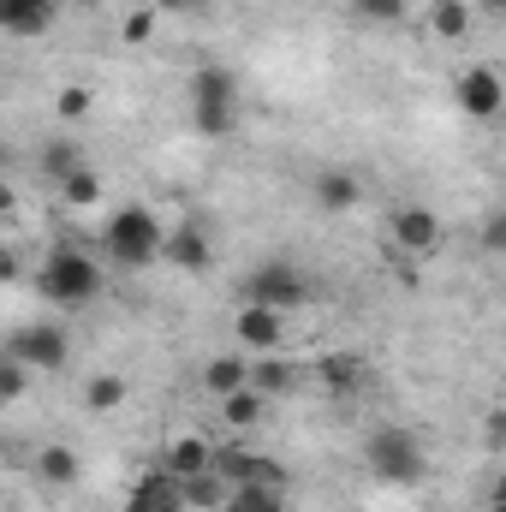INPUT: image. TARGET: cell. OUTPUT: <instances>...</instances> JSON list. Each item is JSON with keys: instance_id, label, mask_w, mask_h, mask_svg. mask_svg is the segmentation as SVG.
Returning <instances> with one entry per match:
<instances>
[{"instance_id": "8fae6325", "label": "cell", "mask_w": 506, "mask_h": 512, "mask_svg": "<svg viewBox=\"0 0 506 512\" xmlns=\"http://www.w3.org/2000/svg\"><path fill=\"white\" fill-rule=\"evenodd\" d=\"M161 262H173V268H185V274H203V268L215 262V245H209V233H203L197 221H179V227L167 233Z\"/></svg>"}, {"instance_id": "ffe728a7", "label": "cell", "mask_w": 506, "mask_h": 512, "mask_svg": "<svg viewBox=\"0 0 506 512\" xmlns=\"http://www.w3.org/2000/svg\"><path fill=\"white\" fill-rule=\"evenodd\" d=\"M78 167H90L78 143H66V137H54V143H42V173H48L54 185H66V179H72Z\"/></svg>"}, {"instance_id": "cb8c5ba5", "label": "cell", "mask_w": 506, "mask_h": 512, "mask_svg": "<svg viewBox=\"0 0 506 512\" xmlns=\"http://www.w3.org/2000/svg\"><path fill=\"white\" fill-rule=\"evenodd\" d=\"M84 405H90V411H120V405H126V376H114V370L90 376V387H84Z\"/></svg>"}, {"instance_id": "3957f363", "label": "cell", "mask_w": 506, "mask_h": 512, "mask_svg": "<svg viewBox=\"0 0 506 512\" xmlns=\"http://www.w3.org/2000/svg\"><path fill=\"white\" fill-rule=\"evenodd\" d=\"M364 459H370V477L376 483H423V471H429V459H423V441L411 435V429H399V423H387L370 435V447H364Z\"/></svg>"}, {"instance_id": "e575fe53", "label": "cell", "mask_w": 506, "mask_h": 512, "mask_svg": "<svg viewBox=\"0 0 506 512\" xmlns=\"http://www.w3.org/2000/svg\"><path fill=\"white\" fill-rule=\"evenodd\" d=\"M489 512H506V501H489Z\"/></svg>"}, {"instance_id": "8d00e7d4", "label": "cell", "mask_w": 506, "mask_h": 512, "mask_svg": "<svg viewBox=\"0 0 506 512\" xmlns=\"http://www.w3.org/2000/svg\"><path fill=\"white\" fill-rule=\"evenodd\" d=\"M78 6H108V0H78Z\"/></svg>"}, {"instance_id": "7a4b0ae2", "label": "cell", "mask_w": 506, "mask_h": 512, "mask_svg": "<svg viewBox=\"0 0 506 512\" xmlns=\"http://www.w3.org/2000/svg\"><path fill=\"white\" fill-rule=\"evenodd\" d=\"M36 286H42L48 304H60V310H84V304L102 292V268H96V256H84L78 245H60V251H48Z\"/></svg>"}, {"instance_id": "1f68e13d", "label": "cell", "mask_w": 506, "mask_h": 512, "mask_svg": "<svg viewBox=\"0 0 506 512\" xmlns=\"http://www.w3.org/2000/svg\"><path fill=\"white\" fill-rule=\"evenodd\" d=\"M477 6V18H506V0H471Z\"/></svg>"}, {"instance_id": "277c9868", "label": "cell", "mask_w": 506, "mask_h": 512, "mask_svg": "<svg viewBox=\"0 0 506 512\" xmlns=\"http://www.w3.org/2000/svg\"><path fill=\"white\" fill-rule=\"evenodd\" d=\"M245 304H274V310H298V304H310V274L292 262V256H268V262H256L251 274H245Z\"/></svg>"}, {"instance_id": "836d02e7", "label": "cell", "mask_w": 506, "mask_h": 512, "mask_svg": "<svg viewBox=\"0 0 506 512\" xmlns=\"http://www.w3.org/2000/svg\"><path fill=\"white\" fill-rule=\"evenodd\" d=\"M36 6H48V12H54V18H60V6H66V0H36Z\"/></svg>"}, {"instance_id": "2e32d148", "label": "cell", "mask_w": 506, "mask_h": 512, "mask_svg": "<svg viewBox=\"0 0 506 512\" xmlns=\"http://www.w3.org/2000/svg\"><path fill=\"white\" fill-rule=\"evenodd\" d=\"M36 483H48V489H72V483H78V453L60 447V441H48V447L36 453Z\"/></svg>"}, {"instance_id": "d4e9b609", "label": "cell", "mask_w": 506, "mask_h": 512, "mask_svg": "<svg viewBox=\"0 0 506 512\" xmlns=\"http://www.w3.org/2000/svg\"><path fill=\"white\" fill-rule=\"evenodd\" d=\"M405 0H352V18L358 24H381V30H393V24H405Z\"/></svg>"}, {"instance_id": "7c38bea8", "label": "cell", "mask_w": 506, "mask_h": 512, "mask_svg": "<svg viewBox=\"0 0 506 512\" xmlns=\"http://www.w3.org/2000/svg\"><path fill=\"white\" fill-rule=\"evenodd\" d=\"M161 471H173L179 483L215 471V441H203V435H173V441L161 447Z\"/></svg>"}, {"instance_id": "e0dca14e", "label": "cell", "mask_w": 506, "mask_h": 512, "mask_svg": "<svg viewBox=\"0 0 506 512\" xmlns=\"http://www.w3.org/2000/svg\"><path fill=\"white\" fill-rule=\"evenodd\" d=\"M233 501V483L221 471H203V477H185V507L191 512H227Z\"/></svg>"}, {"instance_id": "4fadbf2b", "label": "cell", "mask_w": 506, "mask_h": 512, "mask_svg": "<svg viewBox=\"0 0 506 512\" xmlns=\"http://www.w3.org/2000/svg\"><path fill=\"white\" fill-rule=\"evenodd\" d=\"M209 102L239 108V72L233 66H197L191 72V108H209Z\"/></svg>"}, {"instance_id": "d6a6232c", "label": "cell", "mask_w": 506, "mask_h": 512, "mask_svg": "<svg viewBox=\"0 0 506 512\" xmlns=\"http://www.w3.org/2000/svg\"><path fill=\"white\" fill-rule=\"evenodd\" d=\"M489 501H506V471L495 477V483H489Z\"/></svg>"}, {"instance_id": "d6986e66", "label": "cell", "mask_w": 506, "mask_h": 512, "mask_svg": "<svg viewBox=\"0 0 506 512\" xmlns=\"http://www.w3.org/2000/svg\"><path fill=\"white\" fill-rule=\"evenodd\" d=\"M316 376H322L328 393H340V399H346V393H358V382H364V364H358L352 352H328V358L316 364Z\"/></svg>"}, {"instance_id": "8992f818", "label": "cell", "mask_w": 506, "mask_h": 512, "mask_svg": "<svg viewBox=\"0 0 506 512\" xmlns=\"http://www.w3.org/2000/svg\"><path fill=\"white\" fill-rule=\"evenodd\" d=\"M453 96H459V114H471V120H501L506 114V84L495 66H465Z\"/></svg>"}, {"instance_id": "4316f807", "label": "cell", "mask_w": 506, "mask_h": 512, "mask_svg": "<svg viewBox=\"0 0 506 512\" xmlns=\"http://www.w3.org/2000/svg\"><path fill=\"white\" fill-rule=\"evenodd\" d=\"M24 387H30V364L6 352V358H0V399L12 405V399H24Z\"/></svg>"}, {"instance_id": "ba28073f", "label": "cell", "mask_w": 506, "mask_h": 512, "mask_svg": "<svg viewBox=\"0 0 506 512\" xmlns=\"http://www.w3.org/2000/svg\"><path fill=\"white\" fill-rule=\"evenodd\" d=\"M233 334H239L245 352H274L286 340V310H274V304H239Z\"/></svg>"}, {"instance_id": "ac0fdd59", "label": "cell", "mask_w": 506, "mask_h": 512, "mask_svg": "<svg viewBox=\"0 0 506 512\" xmlns=\"http://www.w3.org/2000/svg\"><path fill=\"white\" fill-rule=\"evenodd\" d=\"M48 24H54L48 6H36V0H0V30L6 36H42Z\"/></svg>"}, {"instance_id": "5b68a950", "label": "cell", "mask_w": 506, "mask_h": 512, "mask_svg": "<svg viewBox=\"0 0 506 512\" xmlns=\"http://www.w3.org/2000/svg\"><path fill=\"white\" fill-rule=\"evenodd\" d=\"M12 358H24L30 370H66L72 364V334L60 322H24L12 340H6Z\"/></svg>"}, {"instance_id": "6da1fadb", "label": "cell", "mask_w": 506, "mask_h": 512, "mask_svg": "<svg viewBox=\"0 0 506 512\" xmlns=\"http://www.w3.org/2000/svg\"><path fill=\"white\" fill-rule=\"evenodd\" d=\"M161 251H167V227H161L155 209L126 203V209L108 215V227H102V256H108V262H120V268H149V262H161Z\"/></svg>"}, {"instance_id": "7402d4cb", "label": "cell", "mask_w": 506, "mask_h": 512, "mask_svg": "<svg viewBox=\"0 0 506 512\" xmlns=\"http://www.w3.org/2000/svg\"><path fill=\"white\" fill-rule=\"evenodd\" d=\"M251 387L268 393V399H274V393H292V387H298V370H292L286 358H262V364H251Z\"/></svg>"}, {"instance_id": "9c48e42d", "label": "cell", "mask_w": 506, "mask_h": 512, "mask_svg": "<svg viewBox=\"0 0 506 512\" xmlns=\"http://www.w3.org/2000/svg\"><path fill=\"white\" fill-rule=\"evenodd\" d=\"M126 512H185V483L173 471H143L126 495Z\"/></svg>"}, {"instance_id": "5bb4252c", "label": "cell", "mask_w": 506, "mask_h": 512, "mask_svg": "<svg viewBox=\"0 0 506 512\" xmlns=\"http://www.w3.org/2000/svg\"><path fill=\"white\" fill-rule=\"evenodd\" d=\"M203 387H209L215 399L245 393V387H251V358H245V352H221V358H209V364H203Z\"/></svg>"}, {"instance_id": "d590c367", "label": "cell", "mask_w": 506, "mask_h": 512, "mask_svg": "<svg viewBox=\"0 0 506 512\" xmlns=\"http://www.w3.org/2000/svg\"><path fill=\"white\" fill-rule=\"evenodd\" d=\"M227 512H256V507H233V501H227Z\"/></svg>"}, {"instance_id": "f546056e", "label": "cell", "mask_w": 506, "mask_h": 512, "mask_svg": "<svg viewBox=\"0 0 506 512\" xmlns=\"http://www.w3.org/2000/svg\"><path fill=\"white\" fill-rule=\"evenodd\" d=\"M120 36H126V42H149V36H155V12H131Z\"/></svg>"}, {"instance_id": "484cf974", "label": "cell", "mask_w": 506, "mask_h": 512, "mask_svg": "<svg viewBox=\"0 0 506 512\" xmlns=\"http://www.w3.org/2000/svg\"><path fill=\"white\" fill-rule=\"evenodd\" d=\"M191 126L203 131V137H233V131H239V108H221V102L191 108Z\"/></svg>"}, {"instance_id": "9a60e30c", "label": "cell", "mask_w": 506, "mask_h": 512, "mask_svg": "<svg viewBox=\"0 0 506 512\" xmlns=\"http://www.w3.org/2000/svg\"><path fill=\"white\" fill-rule=\"evenodd\" d=\"M471 24H477V6L471 0H429V30L441 42H465Z\"/></svg>"}, {"instance_id": "44dd1931", "label": "cell", "mask_w": 506, "mask_h": 512, "mask_svg": "<svg viewBox=\"0 0 506 512\" xmlns=\"http://www.w3.org/2000/svg\"><path fill=\"white\" fill-rule=\"evenodd\" d=\"M262 399H268V393H256V387L233 393V399H221V417H227V429H233V435H245V429L262 423Z\"/></svg>"}, {"instance_id": "f1b7e54d", "label": "cell", "mask_w": 506, "mask_h": 512, "mask_svg": "<svg viewBox=\"0 0 506 512\" xmlns=\"http://www.w3.org/2000/svg\"><path fill=\"white\" fill-rule=\"evenodd\" d=\"M477 245H483V256H506V209H489V215H483Z\"/></svg>"}, {"instance_id": "30bf717a", "label": "cell", "mask_w": 506, "mask_h": 512, "mask_svg": "<svg viewBox=\"0 0 506 512\" xmlns=\"http://www.w3.org/2000/svg\"><path fill=\"white\" fill-rule=\"evenodd\" d=\"M310 191H316V209H322V215H352V209L364 203V185H358V173H346V167H322V173L310 179Z\"/></svg>"}, {"instance_id": "52a82bcc", "label": "cell", "mask_w": 506, "mask_h": 512, "mask_svg": "<svg viewBox=\"0 0 506 512\" xmlns=\"http://www.w3.org/2000/svg\"><path fill=\"white\" fill-rule=\"evenodd\" d=\"M393 245L411 256H435L441 251V215L423 203H399L393 209Z\"/></svg>"}, {"instance_id": "83f0119b", "label": "cell", "mask_w": 506, "mask_h": 512, "mask_svg": "<svg viewBox=\"0 0 506 512\" xmlns=\"http://www.w3.org/2000/svg\"><path fill=\"white\" fill-rule=\"evenodd\" d=\"M90 108H96V96H90L84 84H66V90L54 96V114H60V120H90Z\"/></svg>"}, {"instance_id": "603a6c76", "label": "cell", "mask_w": 506, "mask_h": 512, "mask_svg": "<svg viewBox=\"0 0 506 512\" xmlns=\"http://www.w3.org/2000/svg\"><path fill=\"white\" fill-rule=\"evenodd\" d=\"M60 203H66V209H96V203H102V173H96V167H78V173L60 185Z\"/></svg>"}, {"instance_id": "4dcf8cb0", "label": "cell", "mask_w": 506, "mask_h": 512, "mask_svg": "<svg viewBox=\"0 0 506 512\" xmlns=\"http://www.w3.org/2000/svg\"><path fill=\"white\" fill-rule=\"evenodd\" d=\"M483 435H489V447H506V405H495V411H489Z\"/></svg>"}]
</instances>
